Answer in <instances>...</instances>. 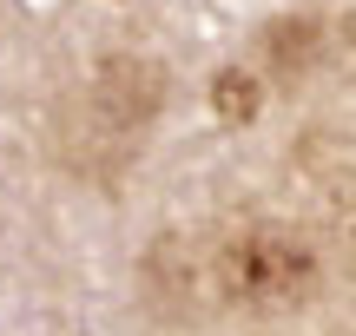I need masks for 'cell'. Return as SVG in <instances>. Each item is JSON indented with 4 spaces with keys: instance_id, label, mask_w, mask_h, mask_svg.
<instances>
[{
    "instance_id": "1",
    "label": "cell",
    "mask_w": 356,
    "mask_h": 336,
    "mask_svg": "<svg viewBox=\"0 0 356 336\" xmlns=\"http://www.w3.org/2000/svg\"><path fill=\"white\" fill-rule=\"evenodd\" d=\"M211 290L231 310L251 317H291L317 303L323 290V251L297 224L277 218H244L211 244Z\"/></svg>"
},
{
    "instance_id": "2",
    "label": "cell",
    "mask_w": 356,
    "mask_h": 336,
    "mask_svg": "<svg viewBox=\"0 0 356 336\" xmlns=\"http://www.w3.org/2000/svg\"><path fill=\"white\" fill-rule=\"evenodd\" d=\"M159 112H165V66L145 60V53H106L86 79L79 119L60 126L66 165L86 171V178H113L139 152V139L152 132Z\"/></svg>"
},
{
    "instance_id": "3",
    "label": "cell",
    "mask_w": 356,
    "mask_h": 336,
    "mask_svg": "<svg viewBox=\"0 0 356 336\" xmlns=\"http://www.w3.org/2000/svg\"><path fill=\"white\" fill-rule=\"evenodd\" d=\"M323 47H330V26H323L317 13H284V20L264 26V60H270V73H284V79H304L310 66L323 60Z\"/></svg>"
},
{
    "instance_id": "4",
    "label": "cell",
    "mask_w": 356,
    "mask_h": 336,
    "mask_svg": "<svg viewBox=\"0 0 356 336\" xmlns=\"http://www.w3.org/2000/svg\"><path fill=\"white\" fill-rule=\"evenodd\" d=\"M211 112H218V126H251V119L264 112V86H257V73H244V66H218Z\"/></svg>"
}]
</instances>
